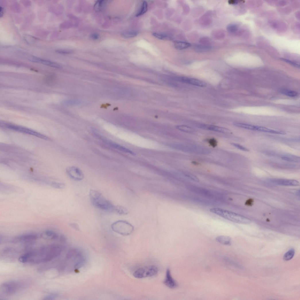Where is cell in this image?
Here are the masks:
<instances>
[{"mask_svg": "<svg viewBox=\"0 0 300 300\" xmlns=\"http://www.w3.org/2000/svg\"><path fill=\"white\" fill-rule=\"evenodd\" d=\"M65 262L60 267L61 270L65 269L69 270H78L85 262L84 255L80 251L75 249L69 250L67 253Z\"/></svg>", "mask_w": 300, "mask_h": 300, "instance_id": "7a4b0ae2", "label": "cell"}, {"mask_svg": "<svg viewBox=\"0 0 300 300\" xmlns=\"http://www.w3.org/2000/svg\"><path fill=\"white\" fill-rule=\"evenodd\" d=\"M90 196L92 203L96 208L108 212L115 210V206L98 191L90 190Z\"/></svg>", "mask_w": 300, "mask_h": 300, "instance_id": "3957f363", "label": "cell"}, {"mask_svg": "<svg viewBox=\"0 0 300 300\" xmlns=\"http://www.w3.org/2000/svg\"><path fill=\"white\" fill-rule=\"evenodd\" d=\"M237 29V26L234 24H230L227 27V30L229 32L233 33L236 31Z\"/></svg>", "mask_w": 300, "mask_h": 300, "instance_id": "e575fe53", "label": "cell"}, {"mask_svg": "<svg viewBox=\"0 0 300 300\" xmlns=\"http://www.w3.org/2000/svg\"><path fill=\"white\" fill-rule=\"evenodd\" d=\"M70 225L71 227L76 230L78 231H79V227L78 224L76 223H72L70 224Z\"/></svg>", "mask_w": 300, "mask_h": 300, "instance_id": "ab89813d", "label": "cell"}, {"mask_svg": "<svg viewBox=\"0 0 300 300\" xmlns=\"http://www.w3.org/2000/svg\"><path fill=\"white\" fill-rule=\"evenodd\" d=\"M26 284L23 281L15 280L3 283L0 288L1 296H8L16 294L25 287Z\"/></svg>", "mask_w": 300, "mask_h": 300, "instance_id": "5b68a950", "label": "cell"}, {"mask_svg": "<svg viewBox=\"0 0 300 300\" xmlns=\"http://www.w3.org/2000/svg\"><path fill=\"white\" fill-rule=\"evenodd\" d=\"M233 125L236 127L244 128V129L256 131V126L243 123L235 122Z\"/></svg>", "mask_w": 300, "mask_h": 300, "instance_id": "7402d4cb", "label": "cell"}, {"mask_svg": "<svg viewBox=\"0 0 300 300\" xmlns=\"http://www.w3.org/2000/svg\"><path fill=\"white\" fill-rule=\"evenodd\" d=\"M295 253V250L293 249H291L284 254L283 256V260L288 261L291 260L294 255Z\"/></svg>", "mask_w": 300, "mask_h": 300, "instance_id": "83f0119b", "label": "cell"}, {"mask_svg": "<svg viewBox=\"0 0 300 300\" xmlns=\"http://www.w3.org/2000/svg\"><path fill=\"white\" fill-rule=\"evenodd\" d=\"M116 212L120 215H126L128 213L127 210L123 206H117L115 207V210Z\"/></svg>", "mask_w": 300, "mask_h": 300, "instance_id": "4316f807", "label": "cell"}, {"mask_svg": "<svg viewBox=\"0 0 300 300\" xmlns=\"http://www.w3.org/2000/svg\"><path fill=\"white\" fill-rule=\"evenodd\" d=\"M27 58L31 61L41 63L51 67L56 68L61 67V66L58 64L50 61L38 58L33 56H27Z\"/></svg>", "mask_w": 300, "mask_h": 300, "instance_id": "9a60e30c", "label": "cell"}, {"mask_svg": "<svg viewBox=\"0 0 300 300\" xmlns=\"http://www.w3.org/2000/svg\"><path fill=\"white\" fill-rule=\"evenodd\" d=\"M176 128L179 130L185 133H191L194 131L193 128L186 125H178L176 127Z\"/></svg>", "mask_w": 300, "mask_h": 300, "instance_id": "cb8c5ba5", "label": "cell"}, {"mask_svg": "<svg viewBox=\"0 0 300 300\" xmlns=\"http://www.w3.org/2000/svg\"><path fill=\"white\" fill-rule=\"evenodd\" d=\"M271 183L284 186H297L299 185V182L294 179H272L269 180Z\"/></svg>", "mask_w": 300, "mask_h": 300, "instance_id": "7c38bea8", "label": "cell"}, {"mask_svg": "<svg viewBox=\"0 0 300 300\" xmlns=\"http://www.w3.org/2000/svg\"><path fill=\"white\" fill-rule=\"evenodd\" d=\"M178 79L182 82L195 86L204 88L206 87L207 86L206 83L205 82L196 79L183 77L179 78Z\"/></svg>", "mask_w": 300, "mask_h": 300, "instance_id": "4fadbf2b", "label": "cell"}, {"mask_svg": "<svg viewBox=\"0 0 300 300\" xmlns=\"http://www.w3.org/2000/svg\"><path fill=\"white\" fill-rule=\"evenodd\" d=\"M199 127L203 129L222 133H231V131L227 128L216 125L203 124L200 125Z\"/></svg>", "mask_w": 300, "mask_h": 300, "instance_id": "2e32d148", "label": "cell"}, {"mask_svg": "<svg viewBox=\"0 0 300 300\" xmlns=\"http://www.w3.org/2000/svg\"><path fill=\"white\" fill-rule=\"evenodd\" d=\"M39 237L38 234L36 233H26L17 236L11 239L10 241L12 243L21 242L26 244H30L32 243L34 241L38 239Z\"/></svg>", "mask_w": 300, "mask_h": 300, "instance_id": "9c48e42d", "label": "cell"}, {"mask_svg": "<svg viewBox=\"0 0 300 300\" xmlns=\"http://www.w3.org/2000/svg\"><path fill=\"white\" fill-rule=\"evenodd\" d=\"M3 124L8 129H10L31 135L44 140H50V138L48 137L26 127L9 124H3Z\"/></svg>", "mask_w": 300, "mask_h": 300, "instance_id": "ba28073f", "label": "cell"}, {"mask_svg": "<svg viewBox=\"0 0 300 300\" xmlns=\"http://www.w3.org/2000/svg\"><path fill=\"white\" fill-rule=\"evenodd\" d=\"M4 13V9L3 7H1L0 8V16L2 17L3 16Z\"/></svg>", "mask_w": 300, "mask_h": 300, "instance_id": "7bdbcfd3", "label": "cell"}, {"mask_svg": "<svg viewBox=\"0 0 300 300\" xmlns=\"http://www.w3.org/2000/svg\"><path fill=\"white\" fill-rule=\"evenodd\" d=\"M158 268L154 265L141 267L136 270L133 274V276L137 278H143L154 276L158 273Z\"/></svg>", "mask_w": 300, "mask_h": 300, "instance_id": "52a82bcc", "label": "cell"}, {"mask_svg": "<svg viewBox=\"0 0 300 300\" xmlns=\"http://www.w3.org/2000/svg\"><path fill=\"white\" fill-rule=\"evenodd\" d=\"M192 163L193 164H194L195 165H198L199 164V163H198V162H195V161L192 162Z\"/></svg>", "mask_w": 300, "mask_h": 300, "instance_id": "f6af8a7d", "label": "cell"}, {"mask_svg": "<svg viewBox=\"0 0 300 300\" xmlns=\"http://www.w3.org/2000/svg\"><path fill=\"white\" fill-rule=\"evenodd\" d=\"M91 38L93 39H97L99 38V35L96 34H94L90 36Z\"/></svg>", "mask_w": 300, "mask_h": 300, "instance_id": "b9f144b4", "label": "cell"}, {"mask_svg": "<svg viewBox=\"0 0 300 300\" xmlns=\"http://www.w3.org/2000/svg\"><path fill=\"white\" fill-rule=\"evenodd\" d=\"M18 254V251L15 249L7 247L1 251V258L3 260L12 262L16 260L17 258Z\"/></svg>", "mask_w": 300, "mask_h": 300, "instance_id": "30bf717a", "label": "cell"}, {"mask_svg": "<svg viewBox=\"0 0 300 300\" xmlns=\"http://www.w3.org/2000/svg\"><path fill=\"white\" fill-rule=\"evenodd\" d=\"M282 159L285 161L290 162L299 163L300 159L299 157L295 155L287 154L283 156Z\"/></svg>", "mask_w": 300, "mask_h": 300, "instance_id": "44dd1931", "label": "cell"}, {"mask_svg": "<svg viewBox=\"0 0 300 300\" xmlns=\"http://www.w3.org/2000/svg\"><path fill=\"white\" fill-rule=\"evenodd\" d=\"M282 60L283 61H284V62H287V63H288L291 64V65H293V66H295V67H299V65H298V64H297L296 63H295L294 62H293L292 61H289V60H287V59H282Z\"/></svg>", "mask_w": 300, "mask_h": 300, "instance_id": "f35d334b", "label": "cell"}, {"mask_svg": "<svg viewBox=\"0 0 300 300\" xmlns=\"http://www.w3.org/2000/svg\"><path fill=\"white\" fill-rule=\"evenodd\" d=\"M138 34V32L136 31H132L127 32L123 33L122 35L125 38H131L134 37Z\"/></svg>", "mask_w": 300, "mask_h": 300, "instance_id": "f546056e", "label": "cell"}, {"mask_svg": "<svg viewBox=\"0 0 300 300\" xmlns=\"http://www.w3.org/2000/svg\"><path fill=\"white\" fill-rule=\"evenodd\" d=\"M152 35L155 37L160 40H169L170 39V36L165 34L155 32L153 33Z\"/></svg>", "mask_w": 300, "mask_h": 300, "instance_id": "484cf974", "label": "cell"}, {"mask_svg": "<svg viewBox=\"0 0 300 300\" xmlns=\"http://www.w3.org/2000/svg\"><path fill=\"white\" fill-rule=\"evenodd\" d=\"M58 294L57 293H52L48 295L45 296L43 299L44 300H52L55 299L58 297Z\"/></svg>", "mask_w": 300, "mask_h": 300, "instance_id": "74e56055", "label": "cell"}, {"mask_svg": "<svg viewBox=\"0 0 300 300\" xmlns=\"http://www.w3.org/2000/svg\"><path fill=\"white\" fill-rule=\"evenodd\" d=\"M66 172L71 178L75 180L81 181L84 178V175L82 171L76 167L72 166L68 167L66 169Z\"/></svg>", "mask_w": 300, "mask_h": 300, "instance_id": "8fae6325", "label": "cell"}, {"mask_svg": "<svg viewBox=\"0 0 300 300\" xmlns=\"http://www.w3.org/2000/svg\"><path fill=\"white\" fill-rule=\"evenodd\" d=\"M111 146L113 147L114 148H116L117 150L122 151L124 152L130 153L133 155H135L136 154L133 151L128 149L127 148H126L122 146L119 145L117 144L113 143L111 144Z\"/></svg>", "mask_w": 300, "mask_h": 300, "instance_id": "603a6c76", "label": "cell"}, {"mask_svg": "<svg viewBox=\"0 0 300 300\" xmlns=\"http://www.w3.org/2000/svg\"><path fill=\"white\" fill-rule=\"evenodd\" d=\"M111 228L113 231L123 236L130 235L134 230V227L132 224L123 220L114 222L111 225Z\"/></svg>", "mask_w": 300, "mask_h": 300, "instance_id": "8992f818", "label": "cell"}, {"mask_svg": "<svg viewBox=\"0 0 300 300\" xmlns=\"http://www.w3.org/2000/svg\"><path fill=\"white\" fill-rule=\"evenodd\" d=\"M104 1H99L96 3L94 6V9L96 11L98 12L102 9Z\"/></svg>", "mask_w": 300, "mask_h": 300, "instance_id": "4dcf8cb0", "label": "cell"}, {"mask_svg": "<svg viewBox=\"0 0 300 300\" xmlns=\"http://www.w3.org/2000/svg\"><path fill=\"white\" fill-rule=\"evenodd\" d=\"M164 284L167 287L171 289H176L178 287V283L171 276L169 268L167 269L166 277L164 281Z\"/></svg>", "mask_w": 300, "mask_h": 300, "instance_id": "5bb4252c", "label": "cell"}, {"mask_svg": "<svg viewBox=\"0 0 300 300\" xmlns=\"http://www.w3.org/2000/svg\"><path fill=\"white\" fill-rule=\"evenodd\" d=\"M195 47L196 50L201 52L207 51L211 49V47L209 46L201 45H196Z\"/></svg>", "mask_w": 300, "mask_h": 300, "instance_id": "1f68e13d", "label": "cell"}, {"mask_svg": "<svg viewBox=\"0 0 300 300\" xmlns=\"http://www.w3.org/2000/svg\"><path fill=\"white\" fill-rule=\"evenodd\" d=\"M231 145L234 147L241 150L246 152H249V150L248 149L239 144L235 143H232L231 144Z\"/></svg>", "mask_w": 300, "mask_h": 300, "instance_id": "d590c367", "label": "cell"}, {"mask_svg": "<svg viewBox=\"0 0 300 300\" xmlns=\"http://www.w3.org/2000/svg\"><path fill=\"white\" fill-rule=\"evenodd\" d=\"M45 235L50 239L58 240L62 242H65L66 240V237L63 235H60L55 232L47 230L45 232Z\"/></svg>", "mask_w": 300, "mask_h": 300, "instance_id": "e0dca14e", "label": "cell"}, {"mask_svg": "<svg viewBox=\"0 0 300 300\" xmlns=\"http://www.w3.org/2000/svg\"><path fill=\"white\" fill-rule=\"evenodd\" d=\"M256 131L276 134L281 135L286 134V133L283 131L275 130L265 127L258 126H257Z\"/></svg>", "mask_w": 300, "mask_h": 300, "instance_id": "ac0fdd59", "label": "cell"}, {"mask_svg": "<svg viewBox=\"0 0 300 300\" xmlns=\"http://www.w3.org/2000/svg\"><path fill=\"white\" fill-rule=\"evenodd\" d=\"M208 141L210 145L213 148H215L217 146V141L215 138H212L208 140Z\"/></svg>", "mask_w": 300, "mask_h": 300, "instance_id": "8d00e7d4", "label": "cell"}, {"mask_svg": "<svg viewBox=\"0 0 300 300\" xmlns=\"http://www.w3.org/2000/svg\"><path fill=\"white\" fill-rule=\"evenodd\" d=\"M281 92L285 95L291 97H295L298 95V93L296 92L287 89H283Z\"/></svg>", "mask_w": 300, "mask_h": 300, "instance_id": "f1b7e54d", "label": "cell"}, {"mask_svg": "<svg viewBox=\"0 0 300 300\" xmlns=\"http://www.w3.org/2000/svg\"><path fill=\"white\" fill-rule=\"evenodd\" d=\"M51 184L52 187L55 189H62L65 187V185L63 183L53 182Z\"/></svg>", "mask_w": 300, "mask_h": 300, "instance_id": "836d02e7", "label": "cell"}, {"mask_svg": "<svg viewBox=\"0 0 300 300\" xmlns=\"http://www.w3.org/2000/svg\"><path fill=\"white\" fill-rule=\"evenodd\" d=\"M64 249V246L57 244L42 246L22 255L19 260L22 263L33 264L48 262L58 257Z\"/></svg>", "mask_w": 300, "mask_h": 300, "instance_id": "6da1fadb", "label": "cell"}, {"mask_svg": "<svg viewBox=\"0 0 300 300\" xmlns=\"http://www.w3.org/2000/svg\"><path fill=\"white\" fill-rule=\"evenodd\" d=\"M57 52L62 54H68L71 53V51L68 50H60L57 51Z\"/></svg>", "mask_w": 300, "mask_h": 300, "instance_id": "60d3db41", "label": "cell"}, {"mask_svg": "<svg viewBox=\"0 0 300 300\" xmlns=\"http://www.w3.org/2000/svg\"><path fill=\"white\" fill-rule=\"evenodd\" d=\"M174 46L176 49L182 50L189 48L191 47V45L189 43L187 42L176 41L174 42Z\"/></svg>", "mask_w": 300, "mask_h": 300, "instance_id": "d6986e66", "label": "cell"}, {"mask_svg": "<svg viewBox=\"0 0 300 300\" xmlns=\"http://www.w3.org/2000/svg\"><path fill=\"white\" fill-rule=\"evenodd\" d=\"M184 175L189 179L196 182H199V180L196 176L188 172H185Z\"/></svg>", "mask_w": 300, "mask_h": 300, "instance_id": "d6a6232c", "label": "cell"}, {"mask_svg": "<svg viewBox=\"0 0 300 300\" xmlns=\"http://www.w3.org/2000/svg\"><path fill=\"white\" fill-rule=\"evenodd\" d=\"M237 3L236 1H229V3L231 4H234L236 3Z\"/></svg>", "mask_w": 300, "mask_h": 300, "instance_id": "ee69618b", "label": "cell"}, {"mask_svg": "<svg viewBox=\"0 0 300 300\" xmlns=\"http://www.w3.org/2000/svg\"><path fill=\"white\" fill-rule=\"evenodd\" d=\"M148 9V3L146 1H144L142 3L140 11L136 14V17H138L143 15L147 11Z\"/></svg>", "mask_w": 300, "mask_h": 300, "instance_id": "d4e9b609", "label": "cell"}, {"mask_svg": "<svg viewBox=\"0 0 300 300\" xmlns=\"http://www.w3.org/2000/svg\"><path fill=\"white\" fill-rule=\"evenodd\" d=\"M216 240L219 243L224 245H231V239L229 237L220 236L217 237Z\"/></svg>", "mask_w": 300, "mask_h": 300, "instance_id": "ffe728a7", "label": "cell"}, {"mask_svg": "<svg viewBox=\"0 0 300 300\" xmlns=\"http://www.w3.org/2000/svg\"><path fill=\"white\" fill-rule=\"evenodd\" d=\"M212 213L226 220L235 223L248 224L251 222L249 218L235 212L218 208H214L210 209Z\"/></svg>", "mask_w": 300, "mask_h": 300, "instance_id": "277c9868", "label": "cell"}]
</instances>
